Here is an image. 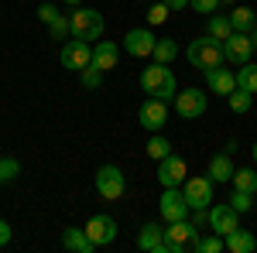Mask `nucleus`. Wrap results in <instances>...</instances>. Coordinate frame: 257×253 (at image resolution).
<instances>
[{"mask_svg": "<svg viewBox=\"0 0 257 253\" xmlns=\"http://www.w3.org/2000/svg\"><path fill=\"white\" fill-rule=\"evenodd\" d=\"M141 93H148V96L155 99H168L178 93V82H175V72L168 69V65H161V62H155V65H148L144 72H141Z\"/></svg>", "mask_w": 257, "mask_h": 253, "instance_id": "f257e3e1", "label": "nucleus"}, {"mask_svg": "<svg viewBox=\"0 0 257 253\" xmlns=\"http://www.w3.org/2000/svg\"><path fill=\"white\" fill-rule=\"evenodd\" d=\"M199 239V229L189 222V219H178V222H168L165 226V239H161V250L158 253H185L192 250Z\"/></svg>", "mask_w": 257, "mask_h": 253, "instance_id": "f03ea898", "label": "nucleus"}, {"mask_svg": "<svg viewBox=\"0 0 257 253\" xmlns=\"http://www.w3.org/2000/svg\"><path fill=\"white\" fill-rule=\"evenodd\" d=\"M69 31H72V38L93 45V41L103 35V14L93 11V7H76L72 18H69Z\"/></svg>", "mask_w": 257, "mask_h": 253, "instance_id": "7ed1b4c3", "label": "nucleus"}, {"mask_svg": "<svg viewBox=\"0 0 257 253\" xmlns=\"http://www.w3.org/2000/svg\"><path fill=\"white\" fill-rule=\"evenodd\" d=\"M185 55H189V65L209 72V69H216L219 62H223V45H219L216 38H196L185 48Z\"/></svg>", "mask_w": 257, "mask_h": 253, "instance_id": "20e7f679", "label": "nucleus"}, {"mask_svg": "<svg viewBox=\"0 0 257 253\" xmlns=\"http://www.w3.org/2000/svg\"><path fill=\"white\" fill-rule=\"evenodd\" d=\"M182 195L189 209H209L213 205V178L209 175H192L182 181Z\"/></svg>", "mask_w": 257, "mask_h": 253, "instance_id": "39448f33", "label": "nucleus"}, {"mask_svg": "<svg viewBox=\"0 0 257 253\" xmlns=\"http://www.w3.org/2000/svg\"><path fill=\"white\" fill-rule=\"evenodd\" d=\"M96 192L106 202H117L120 195L127 192V178H123V171H120L117 164H103L96 171Z\"/></svg>", "mask_w": 257, "mask_h": 253, "instance_id": "423d86ee", "label": "nucleus"}, {"mask_svg": "<svg viewBox=\"0 0 257 253\" xmlns=\"http://www.w3.org/2000/svg\"><path fill=\"white\" fill-rule=\"evenodd\" d=\"M175 113L182 120H196L206 113V93L202 89H196V86H189V89H178L175 96Z\"/></svg>", "mask_w": 257, "mask_h": 253, "instance_id": "0eeeda50", "label": "nucleus"}, {"mask_svg": "<svg viewBox=\"0 0 257 253\" xmlns=\"http://www.w3.org/2000/svg\"><path fill=\"white\" fill-rule=\"evenodd\" d=\"M138 120H141V127H144V130L158 134L161 127L168 123V103H165V99L148 96L144 103H141V110H138Z\"/></svg>", "mask_w": 257, "mask_h": 253, "instance_id": "6e6552de", "label": "nucleus"}, {"mask_svg": "<svg viewBox=\"0 0 257 253\" xmlns=\"http://www.w3.org/2000/svg\"><path fill=\"white\" fill-rule=\"evenodd\" d=\"M158 212L165 222H178V219H189V202H185V195L182 188H165L158 198Z\"/></svg>", "mask_w": 257, "mask_h": 253, "instance_id": "1a4fd4ad", "label": "nucleus"}, {"mask_svg": "<svg viewBox=\"0 0 257 253\" xmlns=\"http://www.w3.org/2000/svg\"><path fill=\"white\" fill-rule=\"evenodd\" d=\"M189 178V168L178 154H165L158 161V181L161 188H182V181Z\"/></svg>", "mask_w": 257, "mask_h": 253, "instance_id": "9d476101", "label": "nucleus"}, {"mask_svg": "<svg viewBox=\"0 0 257 253\" xmlns=\"http://www.w3.org/2000/svg\"><path fill=\"white\" fill-rule=\"evenodd\" d=\"M62 65L65 69H72V72H79V69H86L89 62H93V45L89 41H79V38H72V41H65L62 45Z\"/></svg>", "mask_w": 257, "mask_h": 253, "instance_id": "9b49d317", "label": "nucleus"}, {"mask_svg": "<svg viewBox=\"0 0 257 253\" xmlns=\"http://www.w3.org/2000/svg\"><path fill=\"white\" fill-rule=\"evenodd\" d=\"M82 229H86V236L93 239V246H110V243L117 239V222H113L106 212H96Z\"/></svg>", "mask_w": 257, "mask_h": 253, "instance_id": "f8f14e48", "label": "nucleus"}, {"mask_svg": "<svg viewBox=\"0 0 257 253\" xmlns=\"http://www.w3.org/2000/svg\"><path fill=\"white\" fill-rule=\"evenodd\" d=\"M250 55H254V41H250L247 31H233L230 38L223 41V59L226 62L243 65V62H250Z\"/></svg>", "mask_w": 257, "mask_h": 253, "instance_id": "ddd939ff", "label": "nucleus"}, {"mask_svg": "<svg viewBox=\"0 0 257 253\" xmlns=\"http://www.w3.org/2000/svg\"><path fill=\"white\" fill-rule=\"evenodd\" d=\"M209 226H213V233H219V236L233 233V229L240 226V212H233L226 202H219V205H209Z\"/></svg>", "mask_w": 257, "mask_h": 253, "instance_id": "4468645a", "label": "nucleus"}, {"mask_svg": "<svg viewBox=\"0 0 257 253\" xmlns=\"http://www.w3.org/2000/svg\"><path fill=\"white\" fill-rule=\"evenodd\" d=\"M155 35L148 31V28H134V31H127V38H123V48L134 55V59H144V55H151L155 52Z\"/></svg>", "mask_w": 257, "mask_h": 253, "instance_id": "2eb2a0df", "label": "nucleus"}, {"mask_svg": "<svg viewBox=\"0 0 257 253\" xmlns=\"http://www.w3.org/2000/svg\"><path fill=\"white\" fill-rule=\"evenodd\" d=\"M117 59H120V48L113 45V41H96V45H93V62H89V65H96L99 72H110V69L117 65Z\"/></svg>", "mask_w": 257, "mask_h": 253, "instance_id": "dca6fc26", "label": "nucleus"}, {"mask_svg": "<svg viewBox=\"0 0 257 253\" xmlns=\"http://www.w3.org/2000/svg\"><path fill=\"white\" fill-rule=\"evenodd\" d=\"M206 86H209L213 93H219V96H230V93L237 89V79H233V72H226L223 65H216V69L206 72Z\"/></svg>", "mask_w": 257, "mask_h": 253, "instance_id": "f3484780", "label": "nucleus"}, {"mask_svg": "<svg viewBox=\"0 0 257 253\" xmlns=\"http://www.w3.org/2000/svg\"><path fill=\"white\" fill-rule=\"evenodd\" d=\"M62 250H72V253H93V239L86 236V229H76V226H69V229H62Z\"/></svg>", "mask_w": 257, "mask_h": 253, "instance_id": "a211bd4d", "label": "nucleus"}, {"mask_svg": "<svg viewBox=\"0 0 257 253\" xmlns=\"http://www.w3.org/2000/svg\"><path fill=\"white\" fill-rule=\"evenodd\" d=\"M257 246V239L254 233H247V229H233V233H226L223 236V250H230V253H250Z\"/></svg>", "mask_w": 257, "mask_h": 253, "instance_id": "6ab92c4d", "label": "nucleus"}, {"mask_svg": "<svg viewBox=\"0 0 257 253\" xmlns=\"http://www.w3.org/2000/svg\"><path fill=\"white\" fill-rule=\"evenodd\" d=\"M161 239H165V229L158 222H144L141 226V236H138V246L144 253H158L161 250Z\"/></svg>", "mask_w": 257, "mask_h": 253, "instance_id": "aec40b11", "label": "nucleus"}, {"mask_svg": "<svg viewBox=\"0 0 257 253\" xmlns=\"http://www.w3.org/2000/svg\"><path fill=\"white\" fill-rule=\"evenodd\" d=\"M206 175L213 178V181H230V175H233V161H230V154H216L213 161H209V171Z\"/></svg>", "mask_w": 257, "mask_h": 253, "instance_id": "412c9836", "label": "nucleus"}, {"mask_svg": "<svg viewBox=\"0 0 257 253\" xmlns=\"http://www.w3.org/2000/svg\"><path fill=\"white\" fill-rule=\"evenodd\" d=\"M230 181H233V188H240V192H257V171L254 168H233Z\"/></svg>", "mask_w": 257, "mask_h": 253, "instance_id": "4be33fe9", "label": "nucleus"}, {"mask_svg": "<svg viewBox=\"0 0 257 253\" xmlns=\"http://www.w3.org/2000/svg\"><path fill=\"white\" fill-rule=\"evenodd\" d=\"M233 79H237V89L257 93V65H254V62H243V65H240V72Z\"/></svg>", "mask_w": 257, "mask_h": 253, "instance_id": "5701e85b", "label": "nucleus"}, {"mask_svg": "<svg viewBox=\"0 0 257 253\" xmlns=\"http://www.w3.org/2000/svg\"><path fill=\"white\" fill-rule=\"evenodd\" d=\"M209 38H219V45L233 35V24H230V18H216V14H209Z\"/></svg>", "mask_w": 257, "mask_h": 253, "instance_id": "b1692460", "label": "nucleus"}, {"mask_svg": "<svg viewBox=\"0 0 257 253\" xmlns=\"http://www.w3.org/2000/svg\"><path fill=\"white\" fill-rule=\"evenodd\" d=\"M230 24H233V31H250V28L257 24V18H254V11H250V7H233Z\"/></svg>", "mask_w": 257, "mask_h": 253, "instance_id": "393cba45", "label": "nucleus"}, {"mask_svg": "<svg viewBox=\"0 0 257 253\" xmlns=\"http://www.w3.org/2000/svg\"><path fill=\"white\" fill-rule=\"evenodd\" d=\"M151 55H155V62L168 65V62L178 55V45H175L172 38H158V41H155V52H151Z\"/></svg>", "mask_w": 257, "mask_h": 253, "instance_id": "a878e982", "label": "nucleus"}, {"mask_svg": "<svg viewBox=\"0 0 257 253\" xmlns=\"http://www.w3.org/2000/svg\"><path fill=\"white\" fill-rule=\"evenodd\" d=\"M226 99H230V110H233V113H247V110L254 106V93H247V89H233Z\"/></svg>", "mask_w": 257, "mask_h": 253, "instance_id": "bb28decb", "label": "nucleus"}, {"mask_svg": "<svg viewBox=\"0 0 257 253\" xmlns=\"http://www.w3.org/2000/svg\"><path fill=\"white\" fill-rule=\"evenodd\" d=\"M233 212H250L254 209V192H240V188H233V195H230V202H226Z\"/></svg>", "mask_w": 257, "mask_h": 253, "instance_id": "cd10ccee", "label": "nucleus"}, {"mask_svg": "<svg viewBox=\"0 0 257 253\" xmlns=\"http://www.w3.org/2000/svg\"><path fill=\"white\" fill-rule=\"evenodd\" d=\"M223 250V236L213 233V236H206V239H196V246H192V253H219Z\"/></svg>", "mask_w": 257, "mask_h": 253, "instance_id": "c85d7f7f", "label": "nucleus"}, {"mask_svg": "<svg viewBox=\"0 0 257 253\" xmlns=\"http://www.w3.org/2000/svg\"><path fill=\"white\" fill-rule=\"evenodd\" d=\"M148 154L155 157V161H161V157L165 154H172V144H168V140H165V137H151V140H148Z\"/></svg>", "mask_w": 257, "mask_h": 253, "instance_id": "c756f323", "label": "nucleus"}, {"mask_svg": "<svg viewBox=\"0 0 257 253\" xmlns=\"http://www.w3.org/2000/svg\"><path fill=\"white\" fill-rule=\"evenodd\" d=\"M79 72H82V86H86V89H99V86H103V72H99L96 65H86Z\"/></svg>", "mask_w": 257, "mask_h": 253, "instance_id": "7c9ffc66", "label": "nucleus"}, {"mask_svg": "<svg viewBox=\"0 0 257 253\" xmlns=\"http://www.w3.org/2000/svg\"><path fill=\"white\" fill-rule=\"evenodd\" d=\"M21 175V164L14 157H0V181H14Z\"/></svg>", "mask_w": 257, "mask_h": 253, "instance_id": "2f4dec72", "label": "nucleus"}, {"mask_svg": "<svg viewBox=\"0 0 257 253\" xmlns=\"http://www.w3.org/2000/svg\"><path fill=\"white\" fill-rule=\"evenodd\" d=\"M48 31H52V38H72V31H69V18H62V14L48 24Z\"/></svg>", "mask_w": 257, "mask_h": 253, "instance_id": "473e14b6", "label": "nucleus"}, {"mask_svg": "<svg viewBox=\"0 0 257 253\" xmlns=\"http://www.w3.org/2000/svg\"><path fill=\"white\" fill-rule=\"evenodd\" d=\"M189 7L199 11V14H213V11L219 7V0H189Z\"/></svg>", "mask_w": 257, "mask_h": 253, "instance_id": "72a5a7b5", "label": "nucleus"}, {"mask_svg": "<svg viewBox=\"0 0 257 253\" xmlns=\"http://www.w3.org/2000/svg\"><path fill=\"white\" fill-rule=\"evenodd\" d=\"M165 18H168V4H155V7L148 11V21H151V24H161Z\"/></svg>", "mask_w": 257, "mask_h": 253, "instance_id": "f704fd0d", "label": "nucleus"}, {"mask_svg": "<svg viewBox=\"0 0 257 253\" xmlns=\"http://www.w3.org/2000/svg\"><path fill=\"white\" fill-rule=\"evenodd\" d=\"M38 18L45 21V24H52V21L59 18V11H55V4H41V7H38Z\"/></svg>", "mask_w": 257, "mask_h": 253, "instance_id": "c9c22d12", "label": "nucleus"}, {"mask_svg": "<svg viewBox=\"0 0 257 253\" xmlns=\"http://www.w3.org/2000/svg\"><path fill=\"white\" fill-rule=\"evenodd\" d=\"M7 243H11V226L0 219V246H7Z\"/></svg>", "mask_w": 257, "mask_h": 253, "instance_id": "e433bc0d", "label": "nucleus"}, {"mask_svg": "<svg viewBox=\"0 0 257 253\" xmlns=\"http://www.w3.org/2000/svg\"><path fill=\"white\" fill-rule=\"evenodd\" d=\"M161 4H168V11H185L189 7V0H161Z\"/></svg>", "mask_w": 257, "mask_h": 253, "instance_id": "4c0bfd02", "label": "nucleus"}, {"mask_svg": "<svg viewBox=\"0 0 257 253\" xmlns=\"http://www.w3.org/2000/svg\"><path fill=\"white\" fill-rule=\"evenodd\" d=\"M247 35H250V41H254V48H257V24L250 28V31H247Z\"/></svg>", "mask_w": 257, "mask_h": 253, "instance_id": "58836bf2", "label": "nucleus"}, {"mask_svg": "<svg viewBox=\"0 0 257 253\" xmlns=\"http://www.w3.org/2000/svg\"><path fill=\"white\" fill-rule=\"evenodd\" d=\"M62 4H69V7H79L82 0H62Z\"/></svg>", "mask_w": 257, "mask_h": 253, "instance_id": "ea45409f", "label": "nucleus"}, {"mask_svg": "<svg viewBox=\"0 0 257 253\" xmlns=\"http://www.w3.org/2000/svg\"><path fill=\"white\" fill-rule=\"evenodd\" d=\"M254 164H257V140H254Z\"/></svg>", "mask_w": 257, "mask_h": 253, "instance_id": "a19ab883", "label": "nucleus"}, {"mask_svg": "<svg viewBox=\"0 0 257 253\" xmlns=\"http://www.w3.org/2000/svg\"><path fill=\"white\" fill-rule=\"evenodd\" d=\"M219 4H237V0H219Z\"/></svg>", "mask_w": 257, "mask_h": 253, "instance_id": "79ce46f5", "label": "nucleus"}]
</instances>
